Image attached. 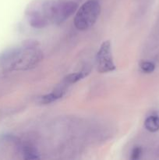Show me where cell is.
I'll list each match as a JSON object with an SVG mask.
<instances>
[{"label": "cell", "instance_id": "obj_8", "mask_svg": "<svg viewBox=\"0 0 159 160\" xmlns=\"http://www.w3.org/2000/svg\"><path fill=\"white\" fill-rule=\"evenodd\" d=\"M144 127L150 132H156L159 130V115L152 114L146 118L144 121Z\"/></svg>", "mask_w": 159, "mask_h": 160}, {"label": "cell", "instance_id": "obj_7", "mask_svg": "<svg viewBox=\"0 0 159 160\" xmlns=\"http://www.w3.org/2000/svg\"><path fill=\"white\" fill-rule=\"evenodd\" d=\"M90 72V68H88L87 67H84V68L81 70H80V71L70 73V74L67 75V76L64 78L62 83H63L64 84H65V85L67 86L71 85V84H75V83L78 82V81H80V80L84 79V78L88 76Z\"/></svg>", "mask_w": 159, "mask_h": 160}, {"label": "cell", "instance_id": "obj_11", "mask_svg": "<svg viewBox=\"0 0 159 160\" xmlns=\"http://www.w3.org/2000/svg\"><path fill=\"white\" fill-rule=\"evenodd\" d=\"M142 153H143V150L140 147H135L131 153V159L137 160L140 159L142 156Z\"/></svg>", "mask_w": 159, "mask_h": 160}, {"label": "cell", "instance_id": "obj_2", "mask_svg": "<svg viewBox=\"0 0 159 160\" xmlns=\"http://www.w3.org/2000/svg\"><path fill=\"white\" fill-rule=\"evenodd\" d=\"M43 59L39 43L33 39L24 41L20 46L12 70H27L35 67Z\"/></svg>", "mask_w": 159, "mask_h": 160}, {"label": "cell", "instance_id": "obj_3", "mask_svg": "<svg viewBox=\"0 0 159 160\" xmlns=\"http://www.w3.org/2000/svg\"><path fill=\"white\" fill-rule=\"evenodd\" d=\"M101 13V6L97 0H88L76 10L74 25L79 31L91 28Z\"/></svg>", "mask_w": 159, "mask_h": 160}, {"label": "cell", "instance_id": "obj_5", "mask_svg": "<svg viewBox=\"0 0 159 160\" xmlns=\"http://www.w3.org/2000/svg\"><path fill=\"white\" fill-rule=\"evenodd\" d=\"M97 67L98 71L101 73L112 72L116 69L114 63L110 41H105L100 46L97 53Z\"/></svg>", "mask_w": 159, "mask_h": 160}, {"label": "cell", "instance_id": "obj_9", "mask_svg": "<svg viewBox=\"0 0 159 160\" xmlns=\"http://www.w3.org/2000/svg\"><path fill=\"white\" fill-rule=\"evenodd\" d=\"M22 154L24 159H40L38 152L32 145H26L22 147Z\"/></svg>", "mask_w": 159, "mask_h": 160}, {"label": "cell", "instance_id": "obj_6", "mask_svg": "<svg viewBox=\"0 0 159 160\" xmlns=\"http://www.w3.org/2000/svg\"><path fill=\"white\" fill-rule=\"evenodd\" d=\"M66 87L67 85H65L63 83H62V84L60 86L56 88L51 93L46 94V95H44L42 96H41L39 98L38 102L41 104L46 105L52 103L54 102L57 101V100L60 99L61 98H62L64 96V95L66 92Z\"/></svg>", "mask_w": 159, "mask_h": 160}, {"label": "cell", "instance_id": "obj_1", "mask_svg": "<svg viewBox=\"0 0 159 160\" xmlns=\"http://www.w3.org/2000/svg\"><path fill=\"white\" fill-rule=\"evenodd\" d=\"M53 0H34L25 11L27 21L32 28L42 29L52 23Z\"/></svg>", "mask_w": 159, "mask_h": 160}, {"label": "cell", "instance_id": "obj_10", "mask_svg": "<svg viewBox=\"0 0 159 160\" xmlns=\"http://www.w3.org/2000/svg\"><path fill=\"white\" fill-rule=\"evenodd\" d=\"M140 68H141L142 71L144 72V73H150L154 71V69H155V65L153 62H149V61H145L141 63Z\"/></svg>", "mask_w": 159, "mask_h": 160}, {"label": "cell", "instance_id": "obj_4", "mask_svg": "<svg viewBox=\"0 0 159 160\" xmlns=\"http://www.w3.org/2000/svg\"><path fill=\"white\" fill-rule=\"evenodd\" d=\"M77 9L78 3L75 0H53L52 23H63Z\"/></svg>", "mask_w": 159, "mask_h": 160}]
</instances>
